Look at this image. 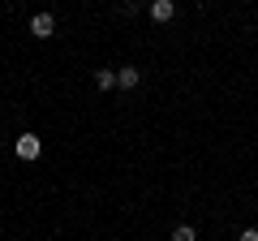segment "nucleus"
<instances>
[{
  "instance_id": "f257e3e1",
  "label": "nucleus",
  "mask_w": 258,
  "mask_h": 241,
  "mask_svg": "<svg viewBox=\"0 0 258 241\" xmlns=\"http://www.w3.org/2000/svg\"><path fill=\"white\" fill-rule=\"evenodd\" d=\"M43 155V138L39 134H22L18 138V159H39Z\"/></svg>"
},
{
  "instance_id": "f03ea898",
  "label": "nucleus",
  "mask_w": 258,
  "mask_h": 241,
  "mask_svg": "<svg viewBox=\"0 0 258 241\" xmlns=\"http://www.w3.org/2000/svg\"><path fill=\"white\" fill-rule=\"evenodd\" d=\"M30 35L35 39H52L56 35V18L52 13H35V18H30Z\"/></svg>"
},
{
  "instance_id": "7ed1b4c3",
  "label": "nucleus",
  "mask_w": 258,
  "mask_h": 241,
  "mask_svg": "<svg viewBox=\"0 0 258 241\" xmlns=\"http://www.w3.org/2000/svg\"><path fill=\"white\" fill-rule=\"evenodd\" d=\"M176 18V0H151V22H172Z\"/></svg>"
},
{
  "instance_id": "20e7f679",
  "label": "nucleus",
  "mask_w": 258,
  "mask_h": 241,
  "mask_svg": "<svg viewBox=\"0 0 258 241\" xmlns=\"http://www.w3.org/2000/svg\"><path fill=\"white\" fill-rule=\"evenodd\" d=\"M138 82H142V74H138L134 65H120V69H116V86H125V91H134Z\"/></svg>"
},
{
  "instance_id": "39448f33",
  "label": "nucleus",
  "mask_w": 258,
  "mask_h": 241,
  "mask_svg": "<svg viewBox=\"0 0 258 241\" xmlns=\"http://www.w3.org/2000/svg\"><path fill=\"white\" fill-rule=\"evenodd\" d=\"M95 86L99 91H112L116 86V69H95Z\"/></svg>"
},
{
  "instance_id": "423d86ee",
  "label": "nucleus",
  "mask_w": 258,
  "mask_h": 241,
  "mask_svg": "<svg viewBox=\"0 0 258 241\" xmlns=\"http://www.w3.org/2000/svg\"><path fill=\"white\" fill-rule=\"evenodd\" d=\"M172 241H198L194 224H176V228H172Z\"/></svg>"
},
{
  "instance_id": "0eeeda50",
  "label": "nucleus",
  "mask_w": 258,
  "mask_h": 241,
  "mask_svg": "<svg viewBox=\"0 0 258 241\" xmlns=\"http://www.w3.org/2000/svg\"><path fill=\"white\" fill-rule=\"evenodd\" d=\"M237 241H258V228H245V232H241Z\"/></svg>"
}]
</instances>
